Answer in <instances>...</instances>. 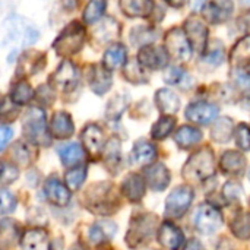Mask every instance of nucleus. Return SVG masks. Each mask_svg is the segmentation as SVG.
<instances>
[{"instance_id": "obj_41", "label": "nucleus", "mask_w": 250, "mask_h": 250, "mask_svg": "<svg viewBox=\"0 0 250 250\" xmlns=\"http://www.w3.org/2000/svg\"><path fill=\"white\" fill-rule=\"evenodd\" d=\"M122 160V149H120V141L113 138L110 139V142L105 146V152H104V161L110 168H117Z\"/></svg>"}, {"instance_id": "obj_23", "label": "nucleus", "mask_w": 250, "mask_h": 250, "mask_svg": "<svg viewBox=\"0 0 250 250\" xmlns=\"http://www.w3.org/2000/svg\"><path fill=\"white\" fill-rule=\"evenodd\" d=\"M122 192L130 202H139L145 195V180L138 174H129L122 183Z\"/></svg>"}, {"instance_id": "obj_25", "label": "nucleus", "mask_w": 250, "mask_h": 250, "mask_svg": "<svg viewBox=\"0 0 250 250\" xmlns=\"http://www.w3.org/2000/svg\"><path fill=\"white\" fill-rule=\"evenodd\" d=\"M221 168L226 174L240 176L246 168V158L237 151H227L221 157Z\"/></svg>"}, {"instance_id": "obj_37", "label": "nucleus", "mask_w": 250, "mask_h": 250, "mask_svg": "<svg viewBox=\"0 0 250 250\" xmlns=\"http://www.w3.org/2000/svg\"><path fill=\"white\" fill-rule=\"evenodd\" d=\"M123 73H125V78L132 83H145V82H148L146 72L139 64L138 60L126 62V64L123 66Z\"/></svg>"}, {"instance_id": "obj_45", "label": "nucleus", "mask_w": 250, "mask_h": 250, "mask_svg": "<svg viewBox=\"0 0 250 250\" xmlns=\"http://www.w3.org/2000/svg\"><path fill=\"white\" fill-rule=\"evenodd\" d=\"M126 107H127V98L125 95H116L107 105V117L117 120Z\"/></svg>"}, {"instance_id": "obj_16", "label": "nucleus", "mask_w": 250, "mask_h": 250, "mask_svg": "<svg viewBox=\"0 0 250 250\" xmlns=\"http://www.w3.org/2000/svg\"><path fill=\"white\" fill-rule=\"evenodd\" d=\"M144 176H145V180L149 185V188L155 192L164 190L170 183V171L161 163H157V164L145 168Z\"/></svg>"}, {"instance_id": "obj_6", "label": "nucleus", "mask_w": 250, "mask_h": 250, "mask_svg": "<svg viewBox=\"0 0 250 250\" xmlns=\"http://www.w3.org/2000/svg\"><path fill=\"white\" fill-rule=\"evenodd\" d=\"M193 201V189L190 186L176 188L166 201V214L170 218H180L189 209Z\"/></svg>"}, {"instance_id": "obj_15", "label": "nucleus", "mask_w": 250, "mask_h": 250, "mask_svg": "<svg viewBox=\"0 0 250 250\" xmlns=\"http://www.w3.org/2000/svg\"><path fill=\"white\" fill-rule=\"evenodd\" d=\"M44 193L53 205L57 207H66L70 201V192L69 189L57 179V177H48L44 185Z\"/></svg>"}, {"instance_id": "obj_51", "label": "nucleus", "mask_w": 250, "mask_h": 250, "mask_svg": "<svg viewBox=\"0 0 250 250\" xmlns=\"http://www.w3.org/2000/svg\"><path fill=\"white\" fill-rule=\"evenodd\" d=\"M38 38H40V31H38L35 26L29 25V26H26V28L23 29V34H22V44H23L25 47L34 45V44L38 41Z\"/></svg>"}, {"instance_id": "obj_48", "label": "nucleus", "mask_w": 250, "mask_h": 250, "mask_svg": "<svg viewBox=\"0 0 250 250\" xmlns=\"http://www.w3.org/2000/svg\"><path fill=\"white\" fill-rule=\"evenodd\" d=\"M236 142L240 149L250 151V126L246 123H240L236 127Z\"/></svg>"}, {"instance_id": "obj_36", "label": "nucleus", "mask_w": 250, "mask_h": 250, "mask_svg": "<svg viewBox=\"0 0 250 250\" xmlns=\"http://www.w3.org/2000/svg\"><path fill=\"white\" fill-rule=\"evenodd\" d=\"M233 130H234L233 120L229 117H223V119L217 120L212 127V139L220 144L229 142L230 138L233 136Z\"/></svg>"}, {"instance_id": "obj_56", "label": "nucleus", "mask_w": 250, "mask_h": 250, "mask_svg": "<svg viewBox=\"0 0 250 250\" xmlns=\"http://www.w3.org/2000/svg\"><path fill=\"white\" fill-rule=\"evenodd\" d=\"M168 6H171V7H182L183 4H185V1L186 0H164Z\"/></svg>"}, {"instance_id": "obj_29", "label": "nucleus", "mask_w": 250, "mask_h": 250, "mask_svg": "<svg viewBox=\"0 0 250 250\" xmlns=\"http://www.w3.org/2000/svg\"><path fill=\"white\" fill-rule=\"evenodd\" d=\"M9 98L16 105H25L34 98V89L26 81H18L12 85Z\"/></svg>"}, {"instance_id": "obj_7", "label": "nucleus", "mask_w": 250, "mask_h": 250, "mask_svg": "<svg viewBox=\"0 0 250 250\" xmlns=\"http://www.w3.org/2000/svg\"><path fill=\"white\" fill-rule=\"evenodd\" d=\"M193 224L202 234H212L223 224L221 212L211 204H202L195 212Z\"/></svg>"}, {"instance_id": "obj_22", "label": "nucleus", "mask_w": 250, "mask_h": 250, "mask_svg": "<svg viewBox=\"0 0 250 250\" xmlns=\"http://www.w3.org/2000/svg\"><path fill=\"white\" fill-rule=\"evenodd\" d=\"M233 67H250V34L240 38L230 51Z\"/></svg>"}, {"instance_id": "obj_49", "label": "nucleus", "mask_w": 250, "mask_h": 250, "mask_svg": "<svg viewBox=\"0 0 250 250\" xmlns=\"http://www.w3.org/2000/svg\"><path fill=\"white\" fill-rule=\"evenodd\" d=\"M242 192H243L242 186L234 182H229L223 188V193H224L226 199H229V201H237L242 196Z\"/></svg>"}, {"instance_id": "obj_1", "label": "nucleus", "mask_w": 250, "mask_h": 250, "mask_svg": "<svg viewBox=\"0 0 250 250\" xmlns=\"http://www.w3.org/2000/svg\"><path fill=\"white\" fill-rule=\"evenodd\" d=\"M183 177L189 182H204L215 174V158L211 148L195 152L183 167Z\"/></svg>"}, {"instance_id": "obj_18", "label": "nucleus", "mask_w": 250, "mask_h": 250, "mask_svg": "<svg viewBox=\"0 0 250 250\" xmlns=\"http://www.w3.org/2000/svg\"><path fill=\"white\" fill-rule=\"evenodd\" d=\"M119 4L122 12L129 18H146L155 10L154 0H120Z\"/></svg>"}, {"instance_id": "obj_5", "label": "nucleus", "mask_w": 250, "mask_h": 250, "mask_svg": "<svg viewBox=\"0 0 250 250\" xmlns=\"http://www.w3.org/2000/svg\"><path fill=\"white\" fill-rule=\"evenodd\" d=\"M166 50L176 62H188L193 51L185 31L180 28H171L166 34Z\"/></svg>"}, {"instance_id": "obj_17", "label": "nucleus", "mask_w": 250, "mask_h": 250, "mask_svg": "<svg viewBox=\"0 0 250 250\" xmlns=\"http://www.w3.org/2000/svg\"><path fill=\"white\" fill-rule=\"evenodd\" d=\"M82 142L86 148V151L92 155L97 157L104 148V133L103 129L98 125H86L85 129L82 130Z\"/></svg>"}, {"instance_id": "obj_9", "label": "nucleus", "mask_w": 250, "mask_h": 250, "mask_svg": "<svg viewBox=\"0 0 250 250\" xmlns=\"http://www.w3.org/2000/svg\"><path fill=\"white\" fill-rule=\"evenodd\" d=\"M234 12L233 0H211L202 9L204 19L212 25L227 22Z\"/></svg>"}, {"instance_id": "obj_46", "label": "nucleus", "mask_w": 250, "mask_h": 250, "mask_svg": "<svg viewBox=\"0 0 250 250\" xmlns=\"http://www.w3.org/2000/svg\"><path fill=\"white\" fill-rule=\"evenodd\" d=\"M18 105L10 101V98H1L0 100V122H12L18 116Z\"/></svg>"}, {"instance_id": "obj_2", "label": "nucleus", "mask_w": 250, "mask_h": 250, "mask_svg": "<svg viewBox=\"0 0 250 250\" xmlns=\"http://www.w3.org/2000/svg\"><path fill=\"white\" fill-rule=\"evenodd\" d=\"M85 38H86V31L83 25L78 21H73L54 40L53 48L56 54H59L60 57H70L82 50L85 44Z\"/></svg>"}, {"instance_id": "obj_38", "label": "nucleus", "mask_w": 250, "mask_h": 250, "mask_svg": "<svg viewBox=\"0 0 250 250\" xmlns=\"http://www.w3.org/2000/svg\"><path fill=\"white\" fill-rule=\"evenodd\" d=\"M157 38V34L149 26H135L130 31V42L136 47H145Z\"/></svg>"}, {"instance_id": "obj_47", "label": "nucleus", "mask_w": 250, "mask_h": 250, "mask_svg": "<svg viewBox=\"0 0 250 250\" xmlns=\"http://www.w3.org/2000/svg\"><path fill=\"white\" fill-rule=\"evenodd\" d=\"M16 208V198L6 189H0V215L13 212Z\"/></svg>"}, {"instance_id": "obj_54", "label": "nucleus", "mask_w": 250, "mask_h": 250, "mask_svg": "<svg viewBox=\"0 0 250 250\" xmlns=\"http://www.w3.org/2000/svg\"><path fill=\"white\" fill-rule=\"evenodd\" d=\"M205 4H207V0H189V6L193 12L202 10Z\"/></svg>"}, {"instance_id": "obj_57", "label": "nucleus", "mask_w": 250, "mask_h": 250, "mask_svg": "<svg viewBox=\"0 0 250 250\" xmlns=\"http://www.w3.org/2000/svg\"><path fill=\"white\" fill-rule=\"evenodd\" d=\"M239 3H240V6H242L243 9L250 10V0H239Z\"/></svg>"}, {"instance_id": "obj_31", "label": "nucleus", "mask_w": 250, "mask_h": 250, "mask_svg": "<svg viewBox=\"0 0 250 250\" xmlns=\"http://www.w3.org/2000/svg\"><path fill=\"white\" fill-rule=\"evenodd\" d=\"M45 245H47V234L44 230L40 229L28 230L21 239V246L23 250H42Z\"/></svg>"}, {"instance_id": "obj_59", "label": "nucleus", "mask_w": 250, "mask_h": 250, "mask_svg": "<svg viewBox=\"0 0 250 250\" xmlns=\"http://www.w3.org/2000/svg\"><path fill=\"white\" fill-rule=\"evenodd\" d=\"M249 179H250V170H249Z\"/></svg>"}, {"instance_id": "obj_44", "label": "nucleus", "mask_w": 250, "mask_h": 250, "mask_svg": "<svg viewBox=\"0 0 250 250\" xmlns=\"http://www.w3.org/2000/svg\"><path fill=\"white\" fill-rule=\"evenodd\" d=\"M66 185L72 190H78L86 179V167H76L66 173Z\"/></svg>"}, {"instance_id": "obj_43", "label": "nucleus", "mask_w": 250, "mask_h": 250, "mask_svg": "<svg viewBox=\"0 0 250 250\" xmlns=\"http://www.w3.org/2000/svg\"><path fill=\"white\" fill-rule=\"evenodd\" d=\"M19 230L15 221L10 220H3L0 221V243L1 245H12L18 239Z\"/></svg>"}, {"instance_id": "obj_28", "label": "nucleus", "mask_w": 250, "mask_h": 250, "mask_svg": "<svg viewBox=\"0 0 250 250\" xmlns=\"http://www.w3.org/2000/svg\"><path fill=\"white\" fill-rule=\"evenodd\" d=\"M57 154L60 157V161L63 166L66 167H72L78 163L82 161L83 158V151L82 148L75 144V142H70V144H64V145H60L57 148Z\"/></svg>"}, {"instance_id": "obj_50", "label": "nucleus", "mask_w": 250, "mask_h": 250, "mask_svg": "<svg viewBox=\"0 0 250 250\" xmlns=\"http://www.w3.org/2000/svg\"><path fill=\"white\" fill-rule=\"evenodd\" d=\"M16 177H18V170L15 167L0 161V182H3V183L15 182Z\"/></svg>"}, {"instance_id": "obj_53", "label": "nucleus", "mask_w": 250, "mask_h": 250, "mask_svg": "<svg viewBox=\"0 0 250 250\" xmlns=\"http://www.w3.org/2000/svg\"><path fill=\"white\" fill-rule=\"evenodd\" d=\"M12 136H13V130L10 127L0 126V151H3L6 144L12 139Z\"/></svg>"}, {"instance_id": "obj_33", "label": "nucleus", "mask_w": 250, "mask_h": 250, "mask_svg": "<svg viewBox=\"0 0 250 250\" xmlns=\"http://www.w3.org/2000/svg\"><path fill=\"white\" fill-rule=\"evenodd\" d=\"M116 233V226L113 223L104 221V223H98L89 227V239L94 245H101L105 240H110Z\"/></svg>"}, {"instance_id": "obj_24", "label": "nucleus", "mask_w": 250, "mask_h": 250, "mask_svg": "<svg viewBox=\"0 0 250 250\" xmlns=\"http://www.w3.org/2000/svg\"><path fill=\"white\" fill-rule=\"evenodd\" d=\"M120 32V25L117 23V21L114 18H105L103 21H98V25L94 29V40L98 44L103 42H108L111 40H114Z\"/></svg>"}, {"instance_id": "obj_3", "label": "nucleus", "mask_w": 250, "mask_h": 250, "mask_svg": "<svg viewBox=\"0 0 250 250\" xmlns=\"http://www.w3.org/2000/svg\"><path fill=\"white\" fill-rule=\"evenodd\" d=\"M22 130L28 141L35 145H50V135L47 132L45 111L40 107H31L22 117Z\"/></svg>"}, {"instance_id": "obj_19", "label": "nucleus", "mask_w": 250, "mask_h": 250, "mask_svg": "<svg viewBox=\"0 0 250 250\" xmlns=\"http://www.w3.org/2000/svg\"><path fill=\"white\" fill-rule=\"evenodd\" d=\"M127 62V50L123 44L116 42L107 47V50L104 51L103 56V66L107 70H116L120 69L126 64Z\"/></svg>"}, {"instance_id": "obj_14", "label": "nucleus", "mask_w": 250, "mask_h": 250, "mask_svg": "<svg viewBox=\"0 0 250 250\" xmlns=\"http://www.w3.org/2000/svg\"><path fill=\"white\" fill-rule=\"evenodd\" d=\"M157 239L163 248L168 250H179L183 246V242H185L182 230L168 221L161 224V227L158 229V233H157Z\"/></svg>"}, {"instance_id": "obj_21", "label": "nucleus", "mask_w": 250, "mask_h": 250, "mask_svg": "<svg viewBox=\"0 0 250 250\" xmlns=\"http://www.w3.org/2000/svg\"><path fill=\"white\" fill-rule=\"evenodd\" d=\"M51 133L59 139H66L73 135L75 125L69 113L66 111H56L51 119Z\"/></svg>"}, {"instance_id": "obj_55", "label": "nucleus", "mask_w": 250, "mask_h": 250, "mask_svg": "<svg viewBox=\"0 0 250 250\" xmlns=\"http://www.w3.org/2000/svg\"><path fill=\"white\" fill-rule=\"evenodd\" d=\"M185 250H205V249H204V246L201 245V242H199V240L192 239V240H189V242H188V245H186Z\"/></svg>"}, {"instance_id": "obj_4", "label": "nucleus", "mask_w": 250, "mask_h": 250, "mask_svg": "<svg viewBox=\"0 0 250 250\" xmlns=\"http://www.w3.org/2000/svg\"><path fill=\"white\" fill-rule=\"evenodd\" d=\"M157 218L152 214H141L130 221V229L126 234V243L129 248L136 249L148 243L155 233L157 229Z\"/></svg>"}, {"instance_id": "obj_30", "label": "nucleus", "mask_w": 250, "mask_h": 250, "mask_svg": "<svg viewBox=\"0 0 250 250\" xmlns=\"http://www.w3.org/2000/svg\"><path fill=\"white\" fill-rule=\"evenodd\" d=\"M202 139V132L196 127L192 126H182L176 133H174V141L180 148H190L201 142Z\"/></svg>"}, {"instance_id": "obj_20", "label": "nucleus", "mask_w": 250, "mask_h": 250, "mask_svg": "<svg viewBox=\"0 0 250 250\" xmlns=\"http://www.w3.org/2000/svg\"><path fill=\"white\" fill-rule=\"evenodd\" d=\"M155 105L164 116L176 114L180 108V98L168 88H161L155 92Z\"/></svg>"}, {"instance_id": "obj_39", "label": "nucleus", "mask_w": 250, "mask_h": 250, "mask_svg": "<svg viewBox=\"0 0 250 250\" xmlns=\"http://www.w3.org/2000/svg\"><path fill=\"white\" fill-rule=\"evenodd\" d=\"M231 231L237 239L248 240L250 239V214L242 212L234 217L231 221Z\"/></svg>"}, {"instance_id": "obj_32", "label": "nucleus", "mask_w": 250, "mask_h": 250, "mask_svg": "<svg viewBox=\"0 0 250 250\" xmlns=\"http://www.w3.org/2000/svg\"><path fill=\"white\" fill-rule=\"evenodd\" d=\"M226 60L224 47L220 41H214L211 44H207L205 50L202 51V62L211 67H218Z\"/></svg>"}, {"instance_id": "obj_58", "label": "nucleus", "mask_w": 250, "mask_h": 250, "mask_svg": "<svg viewBox=\"0 0 250 250\" xmlns=\"http://www.w3.org/2000/svg\"><path fill=\"white\" fill-rule=\"evenodd\" d=\"M72 250H85V249H82V248H73Z\"/></svg>"}, {"instance_id": "obj_42", "label": "nucleus", "mask_w": 250, "mask_h": 250, "mask_svg": "<svg viewBox=\"0 0 250 250\" xmlns=\"http://www.w3.org/2000/svg\"><path fill=\"white\" fill-rule=\"evenodd\" d=\"M231 81L243 94L250 95V67H233Z\"/></svg>"}, {"instance_id": "obj_34", "label": "nucleus", "mask_w": 250, "mask_h": 250, "mask_svg": "<svg viewBox=\"0 0 250 250\" xmlns=\"http://www.w3.org/2000/svg\"><path fill=\"white\" fill-rule=\"evenodd\" d=\"M105 7H107V1L105 0H89L83 9V13H82V19L85 23L88 25H92V23H97L104 12H105Z\"/></svg>"}, {"instance_id": "obj_11", "label": "nucleus", "mask_w": 250, "mask_h": 250, "mask_svg": "<svg viewBox=\"0 0 250 250\" xmlns=\"http://www.w3.org/2000/svg\"><path fill=\"white\" fill-rule=\"evenodd\" d=\"M183 31H185L192 48L202 53L208 44V28H207V25L199 18L192 16L186 21Z\"/></svg>"}, {"instance_id": "obj_52", "label": "nucleus", "mask_w": 250, "mask_h": 250, "mask_svg": "<svg viewBox=\"0 0 250 250\" xmlns=\"http://www.w3.org/2000/svg\"><path fill=\"white\" fill-rule=\"evenodd\" d=\"M37 97H38L40 103L50 105L54 101V91L48 85H41L37 91Z\"/></svg>"}, {"instance_id": "obj_10", "label": "nucleus", "mask_w": 250, "mask_h": 250, "mask_svg": "<svg viewBox=\"0 0 250 250\" xmlns=\"http://www.w3.org/2000/svg\"><path fill=\"white\" fill-rule=\"evenodd\" d=\"M53 82L57 88L63 89L64 92L72 91L73 88H76L79 82V69L73 62L63 60L53 73Z\"/></svg>"}, {"instance_id": "obj_12", "label": "nucleus", "mask_w": 250, "mask_h": 250, "mask_svg": "<svg viewBox=\"0 0 250 250\" xmlns=\"http://www.w3.org/2000/svg\"><path fill=\"white\" fill-rule=\"evenodd\" d=\"M217 116H218V107L207 101L192 103L186 108V119L198 125H208L212 120H215Z\"/></svg>"}, {"instance_id": "obj_35", "label": "nucleus", "mask_w": 250, "mask_h": 250, "mask_svg": "<svg viewBox=\"0 0 250 250\" xmlns=\"http://www.w3.org/2000/svg\"><path fill=\"white\" fill-rule=\"evenodd\" d=\"M164 81L168 85L182 86V88H188V85L192 82L188 72L179 66H167L166 72H164Z\"/></svg>"}, {"instance_id": "obj_13", "label": "nucleus", "mask_w": 250, "mask_h": 250, "mask_svg": "<svg viewBox=\"0 0 250 250\" xmlns=\"http://www.w3.org/2000/svg\"><path fill=\"white\" fill-rule=\"evenodd\" d=\"M88 83L97 95H104L113 85L111 72L107 70L103 64H94L88 72Z\"/></svg>"}, {"instance_id": "obj_8", "label": "nucleus", "mask_w": 250, "mask_h": 250, "mask_svg": "<svg viewBox=\"0 0 250 250\" xmlns=\"http://www.w3.org/2000/svg\"><path fill=\"white\" fill-rule=\"evenodd\" d=\"M168 53L166 47L148 44L139 50L138 62L145 70H160L166 69L168 64Z\"/></svg>"}, {"instance_id": "obj_27", "label": "nucleus", "mask_w": 250, "mask_h": 250, "mask_svg": "<svg viewBox=\"0 0 250 250\" xmlns=\"http://www.w3.org/2000/svg\"><path fill=\"white\" fill-rule=\"evenodd\" d=\"M155 154H157L155 148L149 142L142 139L133 145L132 152H130V161L132 164H139V166L148 164L155 158Z\"/></svg>"}, {"instance_id": "obj_40", "label": "nucleus", "mask_w": 250, "mask_h": 250, "mask_svg": "<svg viewBox=\"0 0 250 250\" xmlns=\"http://www.w3.org/2000/svg\"><path fill=\"white\" fill-rule=\"evenodd\" d=\"M176 126V119L173 116H163L154 126L151 130V135L154 139L157 141H163L166 139L174 129Z\"/></svg>"}, {"instance_id": "obj_26", "label": "nucleus", "mask_w": 250, "mask_h": 250, "mask_svg": "<svg viewBox=\"0 0 250 250\" xmlns=\"http://www.w3.org/2000/svg\"><path fill=\"white\" fill-rule=\"evenodd\" d=\"M19 60H21V64L18 69L22 70V73L28 72L29 75H35L37 72L42 70V67L47 63V59L44 54L32 53V51H25L23 54H21Z\"/></svg>"}]
</instances>
